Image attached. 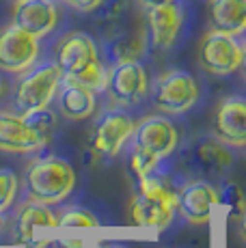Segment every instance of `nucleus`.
I'll list each match as a JSON object with an SVG mask.
<instances>
[{
  "label": "nucleus",
  "mask_w": 246,
  "mask_h": 248,
  "mask_svg": "<svg viewBox=\"0 0 246 248\" xmlns=\"http://www.w3.org/2000/svg\"><path fill=\"white\" fill-rule=\"evenodd\" d=\"M136 123L132 121L130 114L123 110H108L99 117V121L93 127L91 134V147L93 151L106 158H115L123 149L127 140L134 134Z\"/></svg>",
  "instance_id": "1a4fd4ad"
},
{
  "label": "nucleus",
  "mask_w": 246,
  "mask_h": 248,
  "mask_svg": "<svg viewBox=\"0 0 246 248\" xmlns=\"http://www.w3.org/2000/svg\"><path fill=\"white\" fill-rule=\"evenodd\" d=\"M207 17L214 31L242 37L246 32V0H210Z\"/></svg>",
  "instance_id": "f3484780"
},
{
  "label": "nucleus",
  "mask_w": 246,
  "mask_h": 248,
  "mask_svg": "<svg viewBox=\"0 0 246 248\" xmlns=\"http://www.w3.org/2000/svg\"><path fill=\"white\" fill-rule=\"evenodd\" d=\"M240 74H242V78H244V82H246V41L242 44V63H240Z\"/></svg>",
  "instance_id": "bb28decb"
},
{
  "label": "nucleus",
  "mask_w": 246,
  "mask_h": 248,
  "mask_svg": "<svg viewBox=\"0 0 246 248\" xmlns=\"http://www.w3.org/2000/svg\"><path fill=\"white\" fill-rule=\"evenodd\" d=\"M201 89L195 76L184 69H169L154 82V106L162 114H184L197 104Z\"/></svg>",
  "instance_id": "39448f33"
},
{
  "label": "nucleus",
  "mask_w": 246,
  "mask_h": 248,
  "mask_svg": "<svg viewBox=\"0 0 246 248\" xmlns=\"http://www.w3.org/2000/svg\"><path fill=\"white\" fill-rule=\"evenodd\" d=\"M147 47V39L143 35H123L119 39L112 41L110 54L117 63H125V61H138L140 54Z\"/></svg>",
  "instance_id": "6ab92c4d"
},
{
  "label": "nucleus",
  "mask_w": 246,
  "mask_h": 248,
  "mask_svg": "<svg viewBox=\"0 0 246 248\" xmlns=\"http://www.w3.org/2000/svg\"><path fill=\"white\" fill-rule=\"evenodd\" d=\"M218 201V192L207 181H192L177 192V212L190 225H205L210 220L212 205Z\"/></svg>",
  "instance_id": "2eb2a0df"
},
{
  "label": "nucleus",
  "mask_w": 246,
  "mask_h": 248,
  "mask_svg": "<svg viewBox=\"0 0 246 248\" xmlns=\"http://www.w3.org/2000/svg\"><path fill=\"white\" fill-rule=\"evenodd\" d=\"M242 225H244V229H246V207H244V214H242Z\"/></svg>",
  "instance_id": "c85d7f7f"
},
{
  "label": "nucleus",
  "mask_w": 246,
  "mask_h": 248,
  "mask_svg": "<svg viewBox=\"0 0 246 248\" xmlns=\"http://www.w3.org/2000/svg\"><path fill=\"white\" fill-rule=\"evenodd\" d=\"M24 117H26V121L32 125V130L48 142L52 130H54V125H56V114L52 110H48V108H41V110L28 112V114H24Z\"/></svg>",
  "instance_id": "aec40b11"
},
{
  "label": "nucleus",
  "mask_w": 246,
  "mask_h": 248,
  "mask_svg": "<svg viewBox=\"0 0 246 248\" xmlns=\"http://www.w3.org/2000/svg\"><path fill=\"white\" fill-rule=\"evenodd\" d=\"M17 194V175L11 169H0V212L11 207Z\"/></svg>",
  "instance_id": "4be33fe9"
},
{
  "label": "nucleus",
  "mask_w": 246,
  "mask_h": 248,
  "mask_svg": "<svg viewBox=\"0 0 246 248\" xmlns=\"http://www.w3.org/2000/svg\"><path fill=\"white\" fill-rule=\"evenodd\" d=\"M56 22H59V9L54 0H17L13 7L11 24H15L35 39L50 35Z\"/></svg>",
  "instance_id": "f8f14e48"
},
{
  "label": "nucleus",
  "mask_w": 246,
  "mask_h": 248,
  "mask_svg": "<svg viewBox=\"0 0 246 248\" xmlns=\"http://www.w3.org/2000/svg\"><path fill=\"white\" fill-rule=\"evenodd\" d=\"M242 63V44L238 37L220 31H210L201 37L199 44V65L212 76H231Z\"/></svg>",
  "instance_id": "423d86ee"
},
{
  "label": "nucleus",
  "mask_w": 246,
  "mask_h": 248,
  "mask_svg": "<svg viewBox=\"0 0 246 248\" xmlns=\"http://www.w3.org/2000/svg\"><path fill=\"white\" fill-rule=\"evenodd\" d=\"M76 173L63 158H41L26 169V192L31 201L41 205H56L72 194Z\"/></svg>",
  "instance_id": "7ed1b4c3"
},
{
  "label": "nucleus",
  "mask_w": 246,
  "mask_h": 248,
  "mask_svg": "<svg viewBox=\"0 0 246 248\" xmlns=\"http://www.w3.org/2000/svg\"><path fill=\"white\" fill-rule=\"evenodd\" d=\"M63 4L72 7L74 11H80V13H91V11H97L106 0H61Z\"/></svg>",
  "instance_id": "b1692460"
},
{
  "label": "nucleus",
  "mask_w": 246,
  "mask_h": 248,
  "mask_svg": "<svg viewBox=\"0 0 246 248\" xmlns=\"http://www.w3.org/2000/svg\"><path fill=\"white\" fill-rule=\"evenodd\" d=\"M177 209V192L164 179L147 175L138 179V192L130 205L132 222L138 227L167 229Z\"/></svg>",
  "instance_id": "f03ea898"
},
{
  "label": "nucleus",
  "mask_w": 246,
  "mask_h": 248,
  "mask_svg": "<svg viewBox=\"0 0 246 248\" xmlns=\"http://www.w3.org/2000/svg\"><path fill=\"white\" fill-rule=\"evenodd\" d=\"M184 20H186V13H184V7L177 0L169 4H160V7L145 9L149 44L160 52L171 50L179 32H182Z\"/></svg>",
  "instance_id": "9b49d317"
},
{
  "label": "nucleus",
  "mask_w": 246,
  "mask_h": 248,
  "mask_svg": "<svg viewBox=\"0 0 246 248\" xmlns=\"http://www.w3.org/2000/svg\"><path fill=\"white\" fill-rule=\"evenodd\" d=\"M106 91L121 106H136L138 102H143V97L149 91L147 71L138 61L115 63V67L108 71Z\"/></svg>",
  "instance_id": "6e6552de"
},
{
  "label": "nucleus",
  "mask_w": 246,
  "mask_h": 248,
  "mask_svg": "<svg viewBox=\"0 0 246 248\" xmlns=\"http://www.w3.org/2000/svg\"><path fill=\"white\" fill-rule=\"evenodd\" d=\"M59 227H97V218L84 207H69L59 216Z\"/></svg>",
  "instance_id": "412c9836"
},
{
  "label": "nucleus",
  "mask_w": 246,
  "mask_h": 248,
  "mask_svg": "<svg viewBox=\"0 0 246 248\" xmlns=\"http://www.w3.org/2000/svg\"><path fill=\"white\" fill-rule=\"evenodd\" d=\"M2 91H4V84H2V80H0V95H2Z\"/></svg>",
  "instance_id": "c756f323"
},
{
  "label": "nucleus",
  "mask_w": 246,
  "mask_h": 248,
  "mask_svg": "<svg viewBox=\"0 0 246 248\" xmlns=\"http://www.w3.org/2000/svg\"><path fill=\"white\" fill-rule=\"evenodd\" d=\"M56 248H84L82 240H59L56 242Z\"/></svg>",
  "instance_id": "393cba45"
},
{
  "label": "nucleus",
  "mask_w": 246,
  "mask_h": 248,
  "mask_svg": "<svg viewBox=\"0 0 246 248\" xmlns=\"http://www.w3.org/2000/svg\"><path fill=\"white\" fill-rule=\"evenodd\" d=\"M63 80L65 76L56 63H46L41 67L31 69L15 89V97H13L15 110L20 114H28L48 108L50 102L59 93Z\"/></svg>",
  "instance_id": "20e7f679"
},
{
  "label": "nucleus",
  "mask_w": 246,
  "mask_h": 248,
  "mask_svg": "<svg viewBox=\"0 0 246 248\" xmlns=\"http://www.w3.org/2000/svg\"><path fill=\"white\" fill-rule=\"evenodd\" d=\"M132 140H134V147L162 160L175 151L179 136L171 119L162 117V114H154V117H147L140 123H136Z\"/></svg>",
  "instance_id": "9d476101"
},
{
  "label": "nucleus",
  "mask_w": 246,
  "mask_h": 248,
  "mask_svg": "<svg viewBox=\"0 0 246 248\" xmlns=\"http://www.w3.org/2000/svg\"><path fill=\"white\" fill-rule=\"evenodd\" d=\"M158 162L160 160L155 158V155H151V154H147V151L138 149V147H134V149H132L130 164H132V170L136 173V177H138V179L147 177V175H154Z\"/></svg>",
  "instance_id": "5701e85b"
},
{
  "label": "nucleus",
  "mask_w": 246,
  "mask_h": 248,
  "mask_svg": "<svg viewBox=\"0 0 246 248\" xmlns=\"http://www.w3.org/2000/svg\"><path fill=\"white\" fill-rule=\"evenodd\" d=\"M102 248H127V246H121V244H108V246H102Z\"/></svg>",
  "instance_id": "cd10ccee"
},
{
  "label": "nucleus",
  "mask_w": 246,
  "mask_h": 248,
  "mask_svg": "<svg viewBox=\"0 0 246 248\" xmlns=\"http://www.w3.org/2000/svg\"><path fill=\"white\" fill-rule=\"evenodd\" d=\"M56 65L65 80L78 82L91 91H104L108 87V69L99 59L97 46L87 32H69L56 46Z\"/></svg>",
  "instance_id": "f257e3e1"
},
{
  "label": "nucleus",
  "mask_w": 246,
  "mask_h": 248,
  "mask_svg": "<svg viewBox=\"0 0 246 248\" xmlns=\"http://www.w3.org/2000/svg\"><path fill=\"white\" fill-rule=\"evenodd\" d=\"M214 134L231 147H246V97L229 95L218 104L214 114Z\"/></svg>",
  "instance_id": "ddd939ff"
},
{
  "label": "nucleus",
  "mask_w": 246,
  "mask_h": 248,
  "mask_svg": "<svg viewBox=\"0 0 246 248\" xmlns=\"http://www.w3.org/2000/svg\"><path fill=\"white\" fill-rule=\"evenodd\" d=\"M97 108L95 102V91L89 87H82L72 80H63L59 89V110L65 119L72 121H82L89 119Z\"/></svg>",
  "instance_id": "a211bd4d"
},
{
  "label": "nucleus",
  "mask_w": 246,
  "mask_h": 248,
  "mask_svg": "<svg viewBox=\"0 0 246 248\" xmlns=\"http://www.w3.org/2000/svg\"><path fill=\"white\" fill-rule=\"evenodd\" d=\"M140 7L145 9H151V7H160V4H169V2H175V0H136Z\"/></svg>",
  "instance_id": "a878e982"
},
{
  "label": "nucleus",
  "mask_w": 246,
  "mask_h": 248,
  "mask_svg": "<svg viewBox=\"0 0 246 248\" xmlns=\"http://www.w3.org/2000/svg\"><path fill=\"white\" fill-rule=\"evenodd\" d=\"M37 227H59V216L48 209V205L41 203H28L20 209L13 222V233H15V242L24 248H46L48 240H37L35 229Z\"/></svg>",
  "instance_id": "dca6fc26"
},
{
  "label": "nucleus",
  "mask_w": 246,
  "mask_h": 248,
  "mask_svg": "<svg viewBox=\"0 0 246 248\" xmlns=\"http://www.w3.org/2000/svg\"><path fill=\"white\" fill-rule=\"evenodd\" d=\"M46 145V140L32 130L24 114L0 112V151L31 154Z\"/></svg>",
  "instance_id": "4468645a"
},
{
  "label": "nucleus",
  "mask_w": 246,
  "mask_h": 248,
  "mask_svg": "<svg viewBox=\"0 0 246 248\" xmlns=\"http://www.w3.org/2000/svg\"><path fill=\"white\" fill-rule=\"evenodd\" d=\"M39 56V39L17 28L15 24L0 28V71L24 74Z\"/></svg>",
  "instance_id": "0eeeda50"
}]
</instances>
